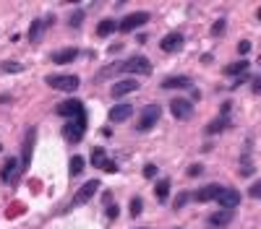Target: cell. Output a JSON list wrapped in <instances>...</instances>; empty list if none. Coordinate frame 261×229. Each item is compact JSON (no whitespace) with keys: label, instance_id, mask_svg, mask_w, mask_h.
Instances as JSON below:
<instances>
[{"label":"cell","instance_id":"11","mask_svg":"<svg viewBox=\"0 0 261 229\" xmlns=\"http://www.w3.org/2000/svg\"><path fill=\"white\" fill-rule=\"evenodd\" d=\"M183 32H170V34H165L162 37V42H159V47H162L165 52H178L183 50Z\"/></svg>","mask_w":261,"mask_h":229},{"label":"cell","instance_id":"14","mask_svg":"<svg viewBox=\"0 0 261 229\" xmlns=\"http://www.w3.org/2000/svg\"><path fill=\"white\" fill-rule=\"evenodd\" d=\"M130 112H133V107L130 104H115L110 112H107V117H110V123H126L130 117Z\"/></svg>","mask_w":261,"mask_h":229},{"label":"cell","instance_id":"2","mask_svg":"<svg viewBox=\"0 0 261 229\" xmlns=\"http://www.w3.org/2000/svg\"><path fill=\"white\" fill-rule=\"evenodd\" d=\"M159 117H162V110H159L157 104L144 107V110H141V117H139V123H136V131H139V133L152 131V128L157 125V120H159Z\"/></svg>","mask_w":261,"mask_h":229},{"label":"cell","instance_id":"20","mask_svg":"<svg viewBox=\"0 0 261 229\" xmlns=\"http://www.w3.org/2000/svg\"><path fill=\"white\" fill-rule=\"evenodd\" d=\"M13 177H16V159H8L5 167H3V172H0V180H3L5 185H11Z\"/></svg>","mask_w":261,"mask_h":229},{"label":"cell","instance_id":"38","mask_svg":"<svg viewBox=\"0 0 261 229\" xmlns=\"http://www.w3.org/2000/svg\"><path fill=\"white\" fill-rule=\"evenodd\" d=\"M102 201H105L107 206H112V195H110V193H105V195H102Z\"/></svg>","mask_w":261,"mask_h":229},{"label":"cell","instance_id":"25","mask_svg":"<svg viewBox=\"0 0 261 229\" xmlns=\"http://www.w3.org/2000/svg\"><path fill=\"white\" fill-rule=\"evenodd\" d=\"M81 172H84V159L81 156H73L71 164H68V174H71V177H79Z\"/></svg>","mask_w":261,"mask_h":229},{"label":"cell","instance_id":"22","mask_svg":"<svg viewBox=\"0 0 261 229\" xmlns=\"http://www.w3.org/2000/svg\"><path fill=\"white\" fill-rule=\"evenodd\" d=\"M154 195H157L159 203H165L167 198H170V180H159L157 188H154Z\"/></svg>","mask_w":261,"mask_h":229},{"label":"cell","instance_id":"3","mask_svg":"<svg viewBox=\"0 0 261 229\" xmlns=\"http://www.w3.org/2000/svg\"><path fill=\"white\" fill-rule=\"evenodd\" d=\"M47 86L50 89H58V91H76L79 89V76H71V73H65V76H47Z\"/></svg>","mask_w":261,"mask_h":229},{"label":"cell","instance_id":"27","mask_svg":"<svg viewBox=\"0 0 261 229\" xmlns=\"http://www.w3.org/2000/svg\"><path fill=\"white\" fill-rule=\"evenodd\" d=\"M0 68H3L5 73H21V71H24V65H21V63H13V60H5Z\"/></svg>","mask_w":261,"mask_h":229},{"label":"cell","instance_id":"16","mask_svg":"<svg viewBox=\"0 0 261 229\" xmlns=\"http://www.w3.org/2000/svg\"><path fill=\"white\" fill-rule=\"evenodd\" d=\"M162 89H191V78L188 76H170V78L162 81Z\"/></svg>","mask_w":261,"mask_h":229},{"label":"cell","instance_id":"17","mask_svg":"<svg viewBox=\"0 0 261 229\" xmlns=\"http://www.w3.org/2000/svg\"><path fill=\"white\" fill-rule=\"evenodd\" d=\"M227 128H230V117H227V114H219L217 120H212V123L206 125V133H209V135H217V133H222V131H227Z\"/></svg>","mask_w":261,"mask_h":229},{"label":"cell","instance_id":"37","mask_svg":"<svg viewBox=\"0 0 261 229\" xmlns=\"http://www.w3.org/2000/svg\"><path fill=\"white\" fill-rule=\"evenodd\" d=\"M102 170H105V172H110V174H112V172H118V164H115V162H107V164L102 167Z\"/></svg>","mask_w":261,"mask_h":229},{"label":"cell","instance_id":"34","mask_svg":"<svg viewBox=\"0 0 261 229\" xmlns=\"http://www.w3.org/2000/svg\"><path fill=\"white\" fill-rule=\"evenodd\" d=\"M154 174H157V167H154V164H147V167H144V177H149V180H152Z\"/></svg>","mask_w":261,"mask_h":229},{"label":"cell","instance_id":"1","mask_svg":"<svg viewBox=\"0 0 261 229\" xmlns=\"http://www.w3.org/2000/svg\"><path fill=\"white\" fill-rule=\"evenodd\" d=\"M84 131H87V112H81L79 117H73L71 123L63 125V135L68 143H79L84 138Z\"/></svg>","mask_w":261,"mask_h":229},{"label":"cell","instance_id":"19","mask_svg":"<svg viewBox=\"0 0 261 229\" xmlns=\"http://www.w3.org/2000/svg\"><path fill=\"white\" fill-rule=\"evenodd\" d=\"M44 26H47V24H44L42 19L32 21V26H29V42H32V44L40 42V39H42V34H44Z\"/></svg>","mask_w":261,"mask_h":229},{"label":"cell","instance_id":"18","mask_svg":"<svg viewBox=\"0 0 261 229\" xmlns=\"http://www.w3.org/2000/svg\"><path fill=\"white\" fill-rule=\"evenodd\" d=\"M233 221V211H219V213H212L209 216V227L219 229V227H227Z\"/></svg>","mask_w":261,"mask_h":229},{"label":"cell","instance_id":"36","mask_svg":"<svg viewBox=\"0 0 261 229\" xmlns=\"http://www.w3.org/2000/svg\"><path fill=\"white\" fill-rule=\"evenodd\" d=\"M248 50H251V42H248V39H243L240 44H238V52H240V55H245Z\"/></svg>","mask_w":261,"mask_h":229},{"label":"cell","instance_id":"23","mask_svg":"<svg viewBox=\"0 0 261 229\" xmlns=\"http://www.w3.org/2000/svg\"><path fill=\"white\" fill-rule=\"evenodd\" d=\"M112 32H118V24H115L112 19L99 21V26H97V37H110Z\"/></svg>","mask_w":261,"mask_h":229},{"label":"cell","instance_id":"9","mask_svg":"<svg viewBox=\"0 0 261 229\" xmlns=\"http://www.w3.org/2000/svg\"><path fill=\"white\" fill-rule=\"evenodd\" d=\"M126 71L130 73H141V76H149L152 73V63L144 55H133V57H128L126 60Z\"/></svg>","mask_w":261,"mask_h":229},{"label":"cell","instance_id":"35","mask_svg":"<svg viewBox=\"0 0 261 229\" xmlns=\"http://www.w3.org/2000/svg\"><path fill=\"white\" fill-rule=\"evenodd\" d=\"M118 213H120V209H118V206H107V219H118Z\"/></svg>","mask_w":261,"mask_h":229},{"label":"cell","instance_id":"26","mask_svg":"<svg viewBox=\"0 0 261 229\" xmlns=\"http://www.w3.org/2000/svg\"><path fill=\"white\" fill-rule=\"evenodd\" d=\"M128 211H130V216H141V211H144V203H141V198H130V206H128Z\"/></svg>","mask_w":261,"mask_h":229},{"label":"cell","instance_id":"8","mask_svg":"<svg viewBox=\"0 0 261 229\" xmlns=\"http://www.w3.org/2000/svg\"><path fill=\"white\" fill-rule=\"evenodd\" d=\"M55 112L60 114V117H79V114L84 112V104L79 102V99H65V102H60L55 107Z\"/></svg>","mask_w":261,"mask_h":229},{"label":"cell","instance_id":"39","mask_svg":"<svg viewBox=\"0 0 261 229\" xmlns=\"http://www.w3.org/2000/svg\"><path fill=\"white\" fill-rule=\"evenodd\" d=\"M256 16H259V21H261V8H259V13H256Z\"/></svg>","mask_w":261,"mask_h":229},{"label":"cell","instance_id":"7","mask_svg":"<svg viewBox=\"0 0 261 229\" xmlns=\"http://www.w3.org/2000/svg\"><path fill=\"white\" fill-rule=\"evenodd\" d=\"M170 112H173V117H178V120H188L191 114H194V104H191L188 99L175 96L170 102Z\"/></svg>","mask_w":261,"mask_h":229},{"label":"cell","instance_id":"5","mask_svg":"<svg viewBox=\"0 0 261 229\" xmlns=\"http://www.w3.org/2000/svg\"><path fill=\"white\" fill-rule=\"evenodd\" d=\"M97 190H99V180H89V182H84V185L79 188V193H76V198H73V203H76V206L89 203L91 198L97 195Z\"/></svg>","mask_w":261,"mask_h":229},{"label":"cell","instance_id":"10","mask_svg":"<svg viewBox=\"0 0 261 229\" xmlns=\"http://www.w3.org/2000/svg\"><path fill=\"white\" fill-rule=\"evenodd\" d=\"M219 193H222V188L212 182V185H204V188L196 190V193H194V201H196V203H209V201H217Z\"/></svg>","mask_w":261,"mask_h":229},{"label":"cell","instance_id":"28","mask_svg":"<svg viewBox=\"0 0 261 229\" xmlns=\"http://www.w3.org/2000/svg\"><path fill=\"white\" fill-rule=\"evenodd\" d=\"M188 201H191V193H180V195L173 201V209H175V211H180V209H183V206H186Z\"/></svg>","mask_w":261,"mask_h":229},{"label":"cell","instance_id":"4","mask_svg":"<svg viewBox=\"0 0 261 229\" xmlns=\"http://www.w3.org/2000/svg\"><path fill=\"white\" fill-rule=\"evenodd\" d=\"M147 21H149V13H147V11H136V13H128L126 19H120L118 29L126 34V32H133V29H141Z\"/></svg>","mask_w":261,"mask_h":229},{"label":"cell","instance_id":"12","mask_svg":"<svg viewBox=\"0 0 261 229\" xmlns=\"http://www.w3.org/2000/svg\"><path fill=\"white\" fill-rule=\"evenodd\" d=\"M219 206H222V211H233L238 203H240V193H238V190H233V188H225L219 193Z\"/></svg>","mask_w":261,"mask_h":229},{"label":"cell","instance_id":"30","mask_svg":"<svg viewBox=\"0 0 261 229\" xmlns=\"http://www.w3.org/2000/svg\"><path fill=\"white\" fill-rule=\"evenodd\" d=\"M225 19H217V21H214V26H212V34L214 37H222V34H225Z\"/></svg>","mask_w":261,"mask_h":229},{"label":"cell","instance_id":"33","mask_svg":"<svg viewBox=\"0 0 261 229\" xmlns=\"http://www.w3.org/2000/svg\"><path fill=\"white\" fill-rule=\"evenodd\" d=\"M251 91L253 94H261V76H256V78L251 81Z\"/></svg>","mask_w":261,"mask_h":229},{"label":"cell","instance_id":"13","mask_svg":"<svg viewBox=\"0 0 261 229\" xmlns=\"http://www.w3.org/2000/svg\"><path fill=\"white\" fill-rule=\"evenodd\" d=\"M130 91H139V81H136V78H123V81H118V83L110 89V94H112L115 99H120V96L130 94Z\"/></svg>","mask_w":261,"mask_h":229},{"label":"cell","instance_id":"24","mask_svg":"<svg viewBox=\"0 0 261 229\" xmlns=\"http://www.w3.org/2000/svg\"><path fill=\"white\" fill-rule=\"evenodd\" d=\"M107 162H110V159H107V151L105 149H94V151H91V164H94L97 170H102Z\"/></svg>","mask_w":261,"mask_h":229},{"label":"cell","instance_id":"31","mask_svg":"<svg viewBox=\"0 0 261 229\" xmlns=\"http://www.w3.org/2000/svg\"><path fill=\"white\" fill-rule=\"evenodd\" d=\"M248 195H251V198H261V180H256V182L248 188Z\"/></svg>","mask_w":261,"mask_h":229},{"label":"cell","instance_id":"21","mask_svg":"<svg viewBox=\"0 0 261 229\" xmlns=\"http://www.w3.org/2000/svg\"><path fill=\"white\" fill-rule=\"evenodd\" d=\"M245 71H248V60H238V63H230L225 68V76H238V78H240Z\"/></svg>","mask_w":261,"mask_h":229},{"label":"cell","instance_id":"29","mask_svg":"<svg viewBox=\"0 0 261 229\" xmlns=\"http://www.w3.org/2000/svg\"><path fill=\"white\" fill-rule=\"evenodd\" d=\"M68 24H71V29L81 26V24H84V11H73V13H71V19H68Z\"/></svg>","mask_w":261,"mask_h":229},{"label":"cell","instance_id":"32","mask_svg":"<svg viewBox=\"0 0 261 229\" xmlns=\"http://www.w3.org/2000/svg\"><path fill=\"white\" fill-rule=\"evenodd\" d=\"M201 172H204V164H191L188 167V177H198Z\"/></svg>","mask_w":261,"mask_h":229},{"label":"cell","instance_id":"40","mask_svg":"<svg viewBox=\"0 0 261 229\" xmlns=\"http://www.w3.org/2000/svg\"><path fill=\"white\" fill-rule=\"evenodd\" d=\"M259 63H261V57H259Z\"/></svg>","mask_w":261,"mask_h":229},{"label":"cell","instance_id":"15","mask_svg":"<svg viewBox=\"0 0 261 229\" xmlns=\"http://www.w3.org/2000/svg\"><path fill=\"white\" fill-rule=\"evenodd\" d=\"M76 57H79V50L76 47H65L60 52H52V63H58V65H68V63H73Z\"/></svg>","mask_w":261,"mask_h":229},{"label":"cell","instance_id":"6","mask_svg":"<svg viewBox=\"0 0 261 229\" xmlns=\"http://www.w3.org/2000/svg\"><path fill=\"white\" fill-rule=\"evenodd\" d=\"M34 138H37V128H29L24 135V151H21V167L29 170L32 164V154H34Z\"/></svg>","mask_w":261,"mask_h":229}]
</instances>
